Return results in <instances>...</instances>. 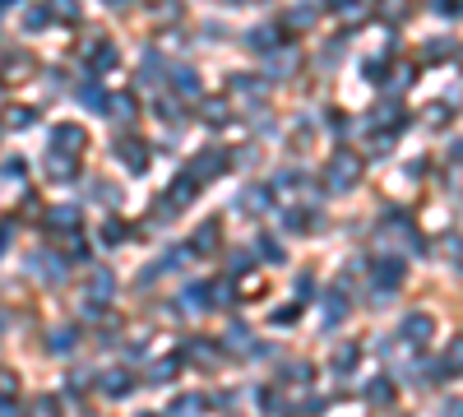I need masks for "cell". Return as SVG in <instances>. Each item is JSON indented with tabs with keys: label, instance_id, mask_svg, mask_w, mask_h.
Returning <instances> with one entry per match:
<instances>
[{
	"label": "cell",
	"instance_id": "cell-1",
	"mask_svg": "<svg viewBox=\"0 0 463 417\" xmlns=\"http://www.w3.org/2000/svg\"><path fill=\"white\" fill-rule=\"evenodd\" d=\"M357 181H361V158L357 154H334L329 158V167H324V190H329V195H348Z\"/></svg>",
	"mask_w": 463,
	"mask_h": 417
},
{
	"label": "cell",
	"instance_id": "cell-2",
	"mask_svg": "<svg viewBox=\"0 0 463 417\" xmlns=\"http://www.w3.org/2000/svg\"><path fill=\"white\" fill-rule=\"evenodd\" d=\"M431 334H435V320L426 315V311H413V315L403 320V329H399V339H403V343H413V348H422V343L431 339Z\"/></svg>",
	"mask_w": 463,
	"mask_h": 417
},
{
	"label": "cell",
	"instance_id": "cell-3",
	"mask_svg": "<svg viewBox=\"0 0 463 417\" xmlns=\"http://www.w3.org/2000/svg\"><path fill=\"white\" fill-rule=\"evenodd\" d=\"M190 176H195V181H214V176H223V172H227V158L218 154V149H204V154H195V163H190Z\"/></svg>",
	"mask_w": 463,
	"mask_h": 417
},
{
	"label": "cell",
	"instance_id": "cell-4",
	"mask_svg": "<svg viewBox=\"0 0 463 417\" xmlns=\"http://www.w3.org/2000/svg\"><path fill=\"white\" fill-rule=\"evenodd\" d=\"M84 144H88V135H84L79 125H56V130H51V149H61V154H79Z\"/></svg>",
	"mask_w": 463,
	"mask_h": 417
},
{
	"label": "cell",
	"instance_id": "cell-5",
	"mask_svg": "<svg viewBox=\"0 0 463 417\" xmlns=\"http://www.w3.org/2000/svg\"><path fill=\"white\" fill-rule=\"evenodd\" d=\"M269 204H274V195H269V185H246V190L236 195V209H241V214H264Z\"/></svg>",
	"mask_w": 463,
	"mask_h": 417
},
{
	"label": "cell",
	"instance_id": "cell-6",
	"mask_svg": "<svg viewBox=\"0 0 463 417\" xmlns=\"http://www.w3.org/2000/svg\"><path fill=\"white\" fill-rule=\"evenodd\" d=\"M394 399H399V389H394L389 376H375V380L366 385V403L370 408H394Z\"/></svg>",
	"mask_w": 463,
	"mask_h": 417
},
{
	"label": "cell",
	"instance_id": "cell-7",
	"mask_svg": "<svg viewBox=\"0 0 463 417\" xmlns=\"http://www.w3.org/2000/svg\"><path fill=\"white\" fill-rule=\"evenodd\" d=\"M28 274L46 278V283H65V260H61V255H56V260H51V255H32V260H28Z\"/></svg>",
	"mask_w": 463,
	"mask_h": 417
},
{
	"label": "cell",
	"instance_id": "cell-8",
	"mask_svg": "<svg viewBox=\"0 0 463 417\" xmlns=\"http://www.w3.org/2000/svg\"><path fill=\"white\" fill-rule=\"evenodd\" d=\"M274 42H283V28H278V24H260V28L246 33L250 51H274Z\"/></svg>",
	"mask_w": 463,
	"mask_h": 417
},
{
	"label": "cell",
	"instance_id": "cell-9",
	"mask_svg": "<svg viewBox=\"0 0 463 417\" xmlns=\"http://www.w3.org/2000/svg\"><path fill=\"white\" fill-rule=\"evenodd\" d=\"M102 394H111V399H125L130 389H135V376H125V371H102Z\"/></svg>",
	"mask_w": 463,
	"mask_h": 417
},
{
	"label": "cell",
	"instance_id": "cell-10",
	"mask_svg": "<svg viewBox=\"0 0 463 417\" xmlns=\"http://www.w3.org/2000/svg\"><path fill=\"white\" fill-rule=\"evenodd\" d=\"M214 302H209V283H190L181 293V311H190V315H200V311H209Z\"/></svg>",
	"mask_w": 463,
	"mask_h": 417
},
{
	"label": "cell",
	"instance_id": "cell-11",
	"mask_svg": "<svg viewBox=\"0 0 463 417\" xmlns=\"http://www.w3.org/2000/svg\"><path fill=\"white\" fill-rule=\"evenodd\" d=\"M121 163H125V167H130V172L139 176V172L149 167V149H144L139 139H121Z\"/></svg>",
	"mask_w": 463,
	"mask_h": 417
},
{
	"label": "cell",
	"instance_id": "cell-12",
	"mask_svg": "<svg viewBox=\"0 0 463 417\" xmlns=\"http://www.w3.org/2000/svg\"><path fill=\"white\" fill-rule=\"evenodd\" d=\"M46 172L56 176V181H70L79 172V163H75V154H61V149H51V158H46Z\"/></svg>",
	"mask_w": 463,
	"mask_h": 417
},
{
	"label": "cell",
	"instance_id": "cell-13",
	"mask_svg": "<svg viewBox=\"0 0 463 417\" xmlns=\"http://www.w3.org/2000/svg\"><path fill=\"white\" fill-rule=\"evenodd\" d=\"M403 274H408V269H403V260H394V255L375 264V283H380V288H399Z\"/></svg>",
	"mask_w": 463,
	"mask_h": 417
},
{
	"label": "cell",
	"instance_id": "cell-14",
	"mask_svg": "<svg viewBox=\"0 0 463 417\" xmlns=\"http://www.w3.org/2000/svg\"><path fill=\"white\" fill-rule=\"evenodd\" d=\"M111 293H116V278H111L107 269H97V274L88 278V297L93 302H111Z\"/></svg>",
	"mask_w": 463,
	"mask_h": 417
},
{
	"label": "cell",
	"instance_id": "cell-15",
	"mask_svg": "<svg viewBox=\"0 0 463 417\" xmlns=\"http://www.w3.org/2000/svg\"><path fill=\"white\" fill-rule=\"evenodd\" d=\"M200 116L209 125H227L232 121V111H227V102H223V98H204V102H200Z\"/></svg>",
	"mask_w": 463,
	"mask_h": 417
},
{
	"label": "cell",
	"instance_id": "cell-16",
	"mask_svg": "<svg viewBox=\"0 0 463 417\" xmlns=\"http://www.w3.org/2000/svg\"><path fill=\"white\" fill-rule=\"evenodd\" d=\"M107 111H111V121H135V98L116 93V98H107Z\"/></svg>",
	"mask_w": 463,
	"mask_h": 417
},
{
	"label": "cell",
	"instance_id": "cell-17",
	"mask_svg": "<svg viewBox=\"0 0 463 417\" xmlns=\"http://www.w3.org/2000/svg\"><path fill=\"white\" fill-rule=\"evenodd\" d=\"M88 61H93V75H107L111 65H116V46L97 42V51H88Z\"/></svg>",
	"mask_w": 463,
	"mask_h": 417
},
{
	"label": "cell",
	"instance_id": "cell-18",
	"mask_svg": "<svg viewBox=\"0 0 463 417\" xmlns=\"http://www.w3.org/2000/svg\"><path fill=\"white\" fill-rule=\"evenodd\" d=\"M176 371H181V362H176V357L153 362V367H149V385H167V380H176Z\"/></svg>",
	"mask_w": 463,
	"mask_h": 417
},
{
	"label": "cell",
	"instance_id": "cell-19",
	"mask_svg": "<svg viewBox=\"0 0 463 417\" xmlns=\"http://www.w3.org/2000/svg\"><path fill=\"white\" fill-rule=\"evenodd\" d=\"M232 93H241V98H250V102H260L264 84H255V75H232Z\"/></svg>",
	"mask_w": 463,
	"mask_h": 417
},
{
	"label": "cell",
	"instance_id": "cell-20",
	"mask_svg": "<svg viewBox=\"0 0 463 417\" xmlns=\"http://www.w3.org/2000/svg\"><path fill=\"white\" fill-rule=\"evenodd\" d=\"M357 357H361V348H357V343H343L339 353H334V376H348V371L357 367Z\"/></svg>",
	"mask_w": 463,
	"mask_h": 417
},
{
	"label": "cell",
	"instance_id": "cell-21",
	"mask_svg": "<svg viewBox=\"0 0 463 417\" xmlns=\"http://www.w3.org/2000/svg\"><path fill=\"white\" fill-rule=\"evenodd\" d=\"M223 348H227V353H246L250 348V329L246 324H232L227 334H223Z\"/></svg>",
	"mask_w": 463,
	"mask_h": 417
},
{
	"label": "cell",
	"instance_id": "cell-22",
	"mask_svg": "<svg viewBox=\"0 0 463 417\" xmlns=\"http://www.w3.org/2000/svg\"><path fill=\"white\" fill-rule=\"evenodd\" d=\"M315 19H320V5H296V10L283 19V24H287V28H310Z\"/></svg>",
	"mask_w": 463,
	"mask_h": 417
},
{
	"label": "cell",
	"instance_id": "cell-23",
	"mask_svg": "<svg viewBox=\"0 0 463 417\" xmlns=\"http://www.w3.org/2000/svg\"><path fill=\"white\" fill-rule=\"evenodd\" d=\"M75 343H79V334H75V329H56V334L46 339V348H51L56 357H65V353H75Z\"/></svg>",
	"mask_w": 463,
	"mask_h": 417
},
{
	"label": "cell",
	"instance_id": "cell-24",
	"mask_svg": "<svg viewBox=\"0 0 463 417\" xmlns=\"http://www.w3.org/2000/svg\"><path fill=\"white\" fill-rule=\"evenodd\" d=\"M79 102L93 107V111H107V93H102V84H84V89H79Z\"/></svg>",
	"mask_w": 463,
	"mask_h": 417
},
{
	"label": "cell",
	"instance_id": "cell-25",
	"mask_svg": "<svg viewBox=\"0 0 463 417\" xmlns=\"http://www.w3.org/2000/svg\"><path fill=\"white\" fill-rule=\"evenodd\" d=\"M171 89L176 93H185V98H195V93H200V79H195V70H176V75H171Z\"/></svg>",
	"mask_w": 463,
	"mask_h": 417
},
{
	"label": "cell",
	"instance_id": "cell-26",
	"mask_svg": "<svg viewBox=\"0 0 463 417\" xmlns=\"http://www.w3.org/2000/svg\"><path fill=\"white\" fill-rule=\"evenodd\" d=\"M449 51H454V46H449V37H431V42L422 46V61H426V65H435V61H445Z\"/></svg>",
	"mask_w": 463,
	"mask_h": 417
},
{
	"label": "cell",
	"instance_id": "cell-27",
	"mask_svg": "<svg viewBox=\"0 0 463 417\" xmlns=\"http://www.w3.org/2000/svg\"><path fill=\"white\" fill-rule=\"evenodd\" d=\"M292 70H296V56H292V51H283V56L274 51V56H269V75H274V79H287Z\"/></svg>",
	"mask_w": 463,
	"mask_h": 417
},
{
	"label": "cell",
	"instance_id": "cell-28",
	"mask_svg": "<svg viewBox=\"0 0 463 417\" xmlns=\"http://www.w3.org/2000/svg\"><path fill=\"white\" fill-rule=\"evenodd\" d=\"M218 241H223V232H218V223H204V228L195 232V250H218Z\"/></svg>",
	"mask_w": 463,
	"mask_h": 417
},
{
	"label": "cell",
	"instance_id": "cell-29",
	"mask_svg": "<svg viewBox=\"0 0 463 417\" xmlns=\"http://www.w3.org/2000/svg\"><path fill=\"white\" fill-rule=\"evenodd\" d=\"M200 408H209V399H204V394H181V399L171 403V413H181V417L200 413Z\"/></svg>",
	"mask_w": 463,
	"mask_h": 417
},
{
	"label": "cell",
	"instance_id": "cell-30",
	"mask_svg": "<svg viewBox=\"0 0 463 417\" xmlns=\"http://www.w3.org/2000/svg\"><path fill=\"white\" fill-rule=\"evenodd\" d=\"M445 371L449 376H463V334L454 343H449V353H445Z\"/></svg>",
	"mask_w": 463,
	"mask_h": 417
},
{
	"label": "cell",
	"instance_id": "cell-31",
	"mask_svg": "<svg viewBox=\"0 0 463 417\" xmlns=\"http://www.w3.org/2000/svg\"><path fill=\"white\" fill-rule=\"evenodd\" d=\"M343 311H348V306H343V293H329V297H324V324H339Z\"/></svg>",
	"mask_w": 463,
	"mask_h": 417
},
{
	"label": "cell",
	"instance_id": "cell-32",
	"mask_svg": "<svg viewBox=\"0 0 463 417\" xmlns=\"http://www.w3.org/2000/svg\"><path fill=\"white\" fill-rule=\"evenodd\" d=\"M227 269H232V274H250V269H255V255H250V250H232Z\"/></svg>",
	"mask_w": 463,
	"mask_h": 417
},
{
	"label": "cell",
	"instance_id": "cell-33",
	"mask_svg": "<svg viewBox=\"0 0 463 417\" xmlns=\"http://www.w3.org/2000/svg\"><path fill=\"white\" fill-rule=\"evenodd\" d=\"M56 223L70 232V228L79 223V209H75V204H61V209H51V228H56Z\"/></svg>",
	"mask_w": 463,
	"mask_h": 417
},
{
	"label": "cell",
	"instance_id": "cell-34",
	"mask_svg": "<svg viewBox=\"0 0 463 417\" xmlns=\"http://www.w3.org/2000/svg\"><path fill=\"white\" fill-rule=\"evenodd\" d=\"M190 357H195V362H209V367H214V362H218V357H223V353H218L214 343H204V339H195V343H190Z\"/></svg>",
	"mask_w": 463,
	"mask_h": 417
},
{
	"label": "cell",
	"instance_id": "cell-35",
	"mask_svg": "<svg viewBox=\"0 0 463 417\" xmlns=\"http://www.w3.org/2000/svg\"><path fill=\"white\" fill-rule=\"evenodd\" d=\"M51 15H61L65 24H75L79 19V0H51Z\"/></svg>",
	"mask_w": 463,
	"mask_h": 417
},
{
	"label": "cell",
	"instance_id": "cell-36",
	"mask_svg": "<svg viewBox=\"0 0 463 417\" xmlns=\"http://www.w3.org/2000/svg\"><path fill=\"white\" fill-rule=\"evenodd\" d=\"M260 255H264L269 264H283V246H278L274 237H260Z\"/></svg>",
	"mask_w": 463,
	"mask_h": 417
},
{
	"label": "cell",
	"instance_id": "cell-37",
	"mask_svg": "<svg viewBox=\"0 0 463 417\" xmlns=\"http://www.w3.org/2000/svg\"><path fill=\"white\" fill-rule=\"evenodd\" d=\"M310 223H315V218H310L306 209H292V214H287V232H310Z\"/></svg>",
	"mask_w": 463,
	"mask_h": 417
},
{
	"label": "cell",
	"instance_id": "cell-38",
	"mask_svg": "<svg viewBox=\"0 0 463 417\" xmlns=\"http://www.w3.org/2000/svg\"><path fill=\"white\" fill-rule=\"evenodd\" d=\"M102 237H107L111 246H121V241H125V237H130V232H125V223H116V218H111L107 228H102Z\"/></svg>",
	"mask_w": 463,
	"mask_h": 417
},
{
	"label": "cell",
	"instance_id": "cell-39",
	"mask_svg": "<svg viewBox=\"0 0 463 417\" xmlns=\"http://www.w3.org/2000/svg\"><path fill=\"white\" fill-rule=\"evenodd\" d=\"M158 116H162V121H181V107H176L171 98H158Z\"/></svg>",
	"mask_w": 463,
	"mask_h": 417
},
{
	"label": "cell",
	"instance_id": "cell-40",
	"mask_svg": "<svg viewBox=\"0 0 463 417\" xmlns=\"http://www.w3.org/2000/svg\"><path fill=\"white\" fill-rule=\"evenodd\" d=\"M209 297H218L214 306H232V297L236 293H232V283H218V288H209Z\"/></svg>",
	"mask_w": 463,
	"mask_h": 417
},
{
	"label": "cell",
	"instance_id": "cell-41",
	"mask_svg": "<svg viewBox=\"0 0 463 417\" xmlns=\"http://www.w3.org/2000/svg\"><path fill=\"white\" fill-rule=\"evenodd\" d=\"M46 19H51V10H28V15H23V24L37 33V28H46Z\"/></svg>",
	"mask_w": 463,
	"mask_h": 417
},
{
	"label": "cell",
	"instance_id": "cell-42",
	"mask_svg": "<svg viewBox=\"0 0 463 417\" xmlns=\"http://www.w3.org/2000/svg\"><path fill=\"white\" fill-rule=\"evenodd\" d=\"M144 84H158V51L144 56Z\"/></svg>",
	"mask_w": 463,
	"mask_h": 417
},
{
	"label": "cell",
	"instance_id": "cell-43",
	"mask_svg": "<svg viewBox=\"0 0 463 417\" xmlns=\"http://www.w3.org/2000/svg\"><path fill=\"white\" fill-rule=\"evenodd\" d=\"M5 125H15V130H28V125H32V111H10V116H5Z\"/></svg>",
	"mask_w": 463,
	"mask_h": 417
},
{
	"label": "cell",
	"instance_id": "cell-44",
	"mask_svg": "<svg viewBox=\"0 0 463 417\" xmlns=\"http://www.w3.org/2000/svg\"><path fill=\"white\" fill-rule=\"evenodd\" d=\"M385 5V19H403V10H408V0H380Z\"/></svg>",
	"mask_w": 463,
	"mask_h": 417
},
{
	"label": "cell",
	"instance_id": "cell-45",
	"mask_svg": "<svg viewBox=\"0 0 463 417\" xmlns=\"http://www.w3.org/2000/svg\"><path fill=\"white\" fill-rule=\"evenodd\" d=\"M422 116H426V121H431V125H445V121H449V111L440 107V102H435V107H426V111H422Z\"/></svg>",
	"mask_w": 463,
	"mask_h": 417
},
{
	"label": "cell",
	"instance_id": "cell-46",
	"mask_svg": "<svg viewBox=\"0 0 463 417\" xmlns=\"http://www.w3.org/2000/svg\"><path fill=\"white\" fill-rule=\"evenodd\" d=\"M435 15H459V0H431Z\"/></svg>",
	"mask_w": 463,
	"mask_h": 417
},
{
	"label": "cell",
	"instance_id": "cell-47",
	"mask_svg": "<svg viewBox=\"0 0 463 417\" xmlns=\"http://www.w3.org/2000/svg\"><path fill=\"white\" fill-rule=\"evenodd\" d=\"M366 75H370V84H385V61H370Z\"/></svg>",
	"mask_w": 463,
	"mask_h": 417
},
{
	"label": "cell",
	"instance_id": "cell-48",
	"mask_svg": "<svg viewBox=\"0 0 463 417\" xmlns=\"http://www.w3.org/2000/svg\"><path fill=\"white\" fill-rule=\"evenodd\" d=\"M296 320V306H283V311H274V324H292Z\"/></svg>",
	"mask_w": 463,
	"mask_h": 417
},
{
	"label": "cell",
	"instance_id": "cell-49",
	"mask_svg": "<svg viewBox=\"0 0 463 417\" xmlns=\"http://www.w3.org/2000/svg\"><path fill=\"white\" fill-rule=\"evenodd\" d=\"M5 413H15V403H10L5 394H0V417H5Z\"/></svg>",
	"mask_w": 463,
	"mask_h": 417
},
{
	"label": "cell",
	"instance_id": "cell-50",
	"mask_svg": "<svg viewBox=\"0 0 463 417\" xmlns=\"http://www.w3.org/2000/svg\"><path fill=\"white\" fill-rule=\"evenodd\" d=\"M454 163H463V139H459V144H454Z\"/></svg>",
	"mask_w": 463,
	"mask_h": 417
},
{
	"label": "cell",
	"instance_id": "cell-51",
	"mask_svg": "<svg viewBox=\"0 0 463 417\" xmlns=\"http://www.w3.org/2000/svg\"><path fill=\"white\" fill-rule=\"evenodd\" d=\"M5 237H10V232H5V228H0V250H5Z\"/></svg>",
	"mask_w": 463,
	"mask_h": 417
},
{
	"label": "cell",
	"instance_id": "cell-52",
	"mask_svg": "<svg viewBox=\"0 0 463 417\" xmlns=\"http://www.w3.org/2000/svg\"><path fill=\"white\" fill-rule=\"evenodd\" d=\"M10 5H15V0H0V10H10Z\"/></svg>",
	"mask_w": 463,
	"mask_h": 417
},
{
	"label": "cell",
	"instance_id": "cell-53",
	"mask_svg": "<svg viewBox=\"0 0 463 417\" xmlns=\"http://www.w3.org/2000/svg\"><path fill=\"white\" fill-rule=\"evenodd\" d=\"M329 5H334V10H339V5H343V0H329Z\"/></svg>",
	"mask_w": 463,
	"mask_h": 417
}]
</instances>
